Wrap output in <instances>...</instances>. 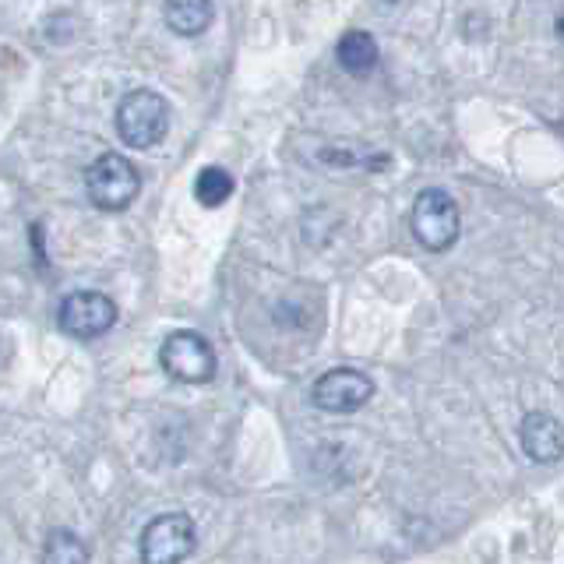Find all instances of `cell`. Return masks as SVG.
Listing matches in <instances>:
<instances>
[{
  "mask_svg": "<svg viewBox=\"0 0 564 564\" xmlns=\"http://www.w3.org/2000/svg\"><path fill=\"white\" fill-rule=\"evenodd\" d=\"M410 229L420 240V247H427L434 254H445L448 247H455V240L463 237V212H458V202L441 187L420 191L410 212Z\"/></svg>",
  "mask_w": 564,
  "mask_h": 564,
  "instance_id": "6da1fadb",
  "label": "cell"
},
{
  "mask_svg": "<svg viewBox=\"0 0 564 564\" xmlns=\"http://www.w3.org/2000/svg\"><path fill=\"white\" fill-rule=\"evenodd\" d=\"M170 131V102L152 88H134L117 106V134L131 149H152Z\"/></svg>",
  "mask_w": 564,
  "mask_h": 564,
  "instance_id": "7a4b0ae2",
  "label": "cell"
},
{
  "mask_svg": "<svg viewBox=\"0 0 564 564\" xmlns=\"http://www.w3.org/2000/svg\"><path fill=\"white\" fill-rule=\"evenodd\" d=\"M85 191L96 208L120 212L138 198L141 173L134 170L131 159H123L120 152H102L96 163L85 170Z\"/></svg>",
  "mask_w": 564,
  "mask_h": 564,
  "instance_id": "3957f363",
  "label": "cell"
},
{
  "mask_svg": "<svg viewBox=\"0 0 564 564\" xmlns=\"http://www.w3.org/2000/svg\"><path fill=\"white\" fill-rule=\"evenodd\" d=\"M194 546H198V529H194L191 516L166 511L141 529L138 554L141 564H184L194 554Z\"/></svg>",
  "mask_w": 564,
  "mask_h": 564,
  "instance_id": "277c9868",
  "label": "cell"
},
{
  "mask_svg": "<svg viewBox=\"0 0 564 564\" xmlns=\"http://www.w3.org/2000/svg\"><path fill=\"white\" fill-rule=\"evenodd\" d=\"M159 364L181 384H205L216 378V349L198 332H173L159 349Z\"/></svg>",
  "mask_w": 564,
  "mask_h": 564,
  "instance_id": "5b68a950",
  "label": "cell"
},
{
  "mask_svg": "<svg viewBox=\"0 0 564 564\" xmlns=\"http://www.w3.org/2000/svg\"><path fill=\"white\" fill-rule=\"evenodd\" d=\"M370 399H375V381L357 367H335L311 388V402L322 413H357Z\"/></svg>",
  "mask_w": 564,
  "mask_h": 564,
  "instance_id": "8992f818",
  "label": "cell"
},
{
  "mask_svg": "<svg viewBox=\"0 0 564 564\" xmlns=\"http://www.w3.org/2000/svg\"><path fill=\"white\" fill-rule=\"evenodd\" d=\"M117 325V304L99 290H78L64 296L61 328L75 339H99Z\"/></svg>",
  "mask_w": 564,
  "mask_h": 564,
  "instance_id": "52a82bcc",
  "label": "cell"
},
{
  "mask_svg": "<svg viewBox=\"0 0 564 564\" xmlns=\"http://www.w3.org/2000/svg\"><path fill=\"white\" fill-rule=\"evenodd\" d=\"M519 441H522V452L540 466H551L564 458V423L551 413H540V410L525 413Z\"/></svg>",
  "mask_w": 564,
  "mask_h": 564,
  "instance_id": "ba28073f",
  "label": "cell"
},
{
  "mask_svg": "<svg viewBox=\"0 0 564 564\" xmlns=\"http://www.w3.org/2000/svg\"><path fill=\"white\" fill-rule=\"evenodd\" d=\"M378 40L364 29H349L343 32L339 46H335V61H339L343 70H349V75H370V70L378 67Z\"/></svg>",
  "mask_w": 564,
  "mask_h": 564,
  "instance_id": "9c48e42d",
  "label": "cell"
},
{
  "mask_svg": "<svg viewBox=\"0 0 564 564\" xmlns=\"http://www.w3.org/2000/svg\"><path fill=\"white\" fill-rule=\"evenodd\" d=\"M212 14L216 8L208 0H170L163 4V18L176 35H202L212 25Z\"/></svg>",
  "mask_w": 564,
  "mask_h": 564,
  "instance_id": "30bf717a",
  "label": "cell"
},
{
  "mask_svg": "<svg viewBox=\"0 0 564 564\" xmlns=\"http://www.w3.org/2000/svg\"><path fill=\"white\" fill-rule=\"evenodd\" d=\"M88 561H93V554H88V546L70 529H53L43 540L40 564H88Z\"/></svg>",
  "mask_w": 564,
  "mask_h": 564,
  "instance_id": "8fae6325",
  "label": "cell"
},
{
  "mask_svg": "<svg viewBox=\"0 0 564 564\" xmlns=\"http://www.w3.org/2000/svg\"><path fill=\"white\" fill-rule=\"evenodd\" d=\"M234 176H229V170L223 166H205L198 173V181H194V194H198V202L205 208H219L229 202V194H234Z\"/></svg>",
  "mask_w": 564,
  "mask_h": 564,
  "instance_id": "7c38bea8",
  "label": "cell"
}]
</instances>
